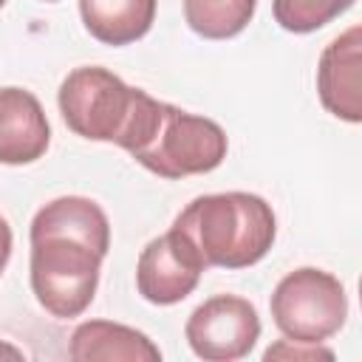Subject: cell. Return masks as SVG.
I'll return each mask as SVG.
<instances>
[{
    "label": "cell",
    "mask_w": 362,
    "mask_h": 362,
    "mask_svg": "<svg viewBox=\"0 0 362 362\" xmlns=\"http://www.w3.org/2000/svg\"><path fill=\"white\" fill-rule=\"evenodd\" d=\"M201 263L246 269L260 263L277 235L272 206L252 192H215L189 201L173 221Z\"/></svg>",
    "instance_id": "obj_2"
},
{
    "label": "cell",
    "mask_w": 362,
    "mask_h": 362,
    "mask_svg": "<svg viewBox=\"0 0 362 362\" xmlns=\"http://www.w3.org/2000/svg\"><path fill=\"white\" fill-rule=\"evenodd\" d=\"M359 45L362 28L351 25L334 37L317 62V93L322 107L342 122H362V90H359Z\"/></svg>",
    "instance_id": "obj_8"
},
{
    "label": "cell",
    "mask_w": 362,
    "mask_h": 362,
    "mask_svg": "<svg viewBox=\"0 0 362 362\" xmlns=\"http://www.w3.org/2000/svg\"><path fill=\"white\" fill-rule=\"evenodd\" d=\"M68 356L76 362H158L161 351L147 334L130 325L88 320L71 334Z\"/></svg>",
    "instance_id": "obj_10"
},
{
    "label": "cell",
    "mask_w": 362,
    "mask_h": 362,
    "mask_svg": "<svg viewBox=\"0 0 362 362\" xmlns=\"http://www.w3.org/2000/svg\"><path fill=\"white\" fill-rule=\"evenodd\" d=\"M6 3H8V0H0V8H3V6H6Z\"/></svg>",
    "instance_id": "obj_16"
},
{
    "label": "cell",
    "mask_w": 362,
    "mask_h": 362,
    "mask_svg": "<svg viewBox=\"0 0 362 362\" xmlns=\"http://www.w3.org/2000/svg\"><path fill=\"white\" fill-rule=\"evenodd\" d=\"M229 139L223 127L206 116L187 113L175 105L153 99L127 153L158 178L204 175L223 164Z\"/></svg>",
    "instance_id": "obj_3"
},
{
    "label": "cell",
    "mask_w": 362,
    "mask_h": 362,
    "mask_svg": "<svg viewBox=\"0 0 362 362\" xmlns=\"http://www.w3.org/2000/svg\"><path fill=\"white\" fill-rule=\"evenodd\" d=\"M51 127L40 99L23 88H0V164H31L45 156Z\"/></svg>",
    "instance_id": "obj_9"
},
{
    "label": "cell",
    "mask_w": 362,
    "mask_h": 362,
    "mask_svg": "<svg viewBox=\"0 0 362 362\" xmlns=\"http://www.w3.org/2000/svg\"><path fill=\"white\" fill-rule=\"evenodd\" d=\"M255 8L257 0H184V20L204 40H229L252 23Z\"/></svg>",
    "instance_id": "obj_12"
},
{
    "label": "cell",
    "mask_w": 362,
    "mask_h": 362,
    "mask_svg": "<svg viewBox=\"0 0 362 362\" xmlns=\"http://www.w3.org/2000/svg\"><path fill=\"white\" fill-rule=\"evenodd\" d=\"M31 291L59 320L79 317L96 294L99 269L110 249L105 209L82 195H62L37 209L31 229Z\"/></svg>",
    "instance_id": "obj_1"
},
{
    "label": "cell",
    "mask_w": 362,
    "mask_h": 362,
    "mask_svg": "<svg viewBox=\"0 0 362 362\" xmlns=\"http://www.w3.org/2000/svg\"><path fill=\"white\" fill-rule=\"evenodd\" d=\"M356 0H272V11L280 28L291 34H311L339 14H345Z\"/></svg>",
    "instance_id": "obj_13"
},
{
    "label": "cell",
    "mask_w": 362,
    "mask_h": 362,
    "mask_svg": "<svg viewBox=\"0 0 362 362\" xmlns=\"http://www.w3.org/2000/svg\"><path fill=\"white\" fill-rule=\"evenodd\" d=\"M206 266L189 246V240L170 226L161 238H153L136 263V288L153 305H173L189 297Z\"/></svg>",
    "instance_id": "obj_7"
},
{
    "label": "cell",
    "mask_w": 362,
    "mask_h": 362,
    "mask_svg": "<svg viewBox=\"0 0 362 362\" xmlns=\"http://www.w3.org/2000/svg\"><path fill=\"white\" fill-rule=\"evenodd\" d=\"M263 359H303V362H314V359H334V351L322 348V342H297V339H280L277 345L266 348Z\"/></svg>",
    "instance_id": "obj_14"
},
{
    "label": "cell",
    "mask_w": 362,
    "mask_h": 362,
    "mask_svg": "<svg viewBox=\"0 0 362 362\" xmlns=\"http://www.w3.org/2000/svg\"><path fill=\"white\" fill-rule=\"evenodd\" d=\"M272 317L286 339L325 342L345 325L348 297L331 272L303 266L274 286Z\"/></svg>",
    "instance_id": "obj_5"
},
{
    "label": "cell",
    "mask_w": 362,
    "mask_h": 362,
    "mask_svg": "<svg viewBox=\"0 0 362 362\" xmlns=\"http://www.w3.org/2000/svg\"><path fill=\"white\" fill-rule=\"evenodd\" d=\"M156 3L158 0H79V17L93 40L130 45L153 28Z\"/></svg>",
    "instance_id": "obj_11"
},
{
    "label": "cell",
    "mask_w": 362,
    "mask_h": 362,
    "mask_svg": "<svg viewBox=\"0 0 362 362\" xmlns=\"http://www.w3.org/2000/svg\"><path fill=\"white\" fill-rule=\"evenodd\" d=\"M45 3H57V0H45Z\"/></svg>",
    "instance_id": "obj_17"
},
{
    "label": "cell",
    "mask_w": 362,
    "mask_h": 362,
    "mask_svg": "<svg viewBox=\"0 0 362 362\" xmlns=\"http://www.w3.org/2000/svg\"><path fill=\"white\" fill-rule=\"evenodd\" d=\"M11 243H14L11 226H8V221L0 215V274H3V269H6V263H8V257H11Z\"/></svg>",
    "instance_id": "obj_15"
},
{
    "label": "cell",
    "mask_w": 362,
    "mask_h": 362,
    "mask_svg": "<svg viewBox=\"0 0 362 362\" xmlns=\"http://www.w3.org/2000/svg\"><path fill=\"white\" fill-rule=\"evenodd\" d=\"M184 337L198 359L232 362L246 356L260 339V317L246 297L215 294L189 314Z\"/></svg>",
    "instance_id": "obj_6"
},
{
    "label": "cell",
    "mask_w": 362,
    "mask_h": 362,
    "mask_svg": "<svg viewBox=\"0 0 362 362\" xmlns=\"http://www.w3.org/2000/svg\"><path fill=\"white\" fill-rule=\"evenodd\" d=\"M144 90L127 85L122 76L102 65L74 68L57 93L65 124L88 141L119 144L127 133Z\"/></svg>",
    "instance_id": "obj_4"
}]
</instances>
